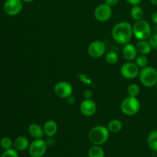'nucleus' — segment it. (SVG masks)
<instances>
[{"label":"nucleus","instance_id":"f257e3e1","mask_svg":"<svg viewBox=\"0 0 157 157\" xmlns=\"http://www.w3.org/2000/svg\"><path fill=\"white\" fill-rule=\"evenodd\" d=\"M133 35V26L127 21L118 22L112 29V37L118 44H127L131 40Z\"/></svg>","mask_w":157,"mask_h":157},{"label":"nucleus","instance_id":"f03ea898","mask_svg":"<svg viewBox=\"0 0 157 157\" xmlns=\"http://www.w3.org/2000/svg\"><path fill=\"white\" fill-rule=\"evenodd\" d=\"M110 137V131L107 127L98 125L94 127L88 133V139L94 145L101 146L105 144Z\"/></svg>","mask_w":157,"mask_h":157},{"label":"nucleus","instance_id":"7ed1b4c3","mask_svg":"<svg viewBox=\"0 0 157 157\" xmlns=\"http://www.w3.org/2000/svg\"><path fill=\"white\" fill-rule=\"evenodd\" d=\"M139 79L144 87H154L157 83V70L150 66L144 67L140 71Z\"/></svg>","mask_w":157,"mask_h":157},{"label":"nucleus","instance_id":"20e7f679","mask_svg":"<svg viewBox=\"0 0 157 157\" xmlns=\"http://www.w3.org/2000/svg\"><path fill=\"white\" fill-rule=\"evenodd\" d=\"M140 102L136 98L127 97L124 98L121 104V110L126 116H134L140 110Z\"/></svg>","mask_w":157,"mask_h":157},{"label":"nucleus","instance_id":"39448f33","mask_svg":"<svg viewBox=\"0 0 157 157\" xmlns=\"http://www.w3.org/2000/svg\"><path fill=\"white\" fill-rule=\"evenodd\" d=\"M133 35L139 40H148L152 35V29L148 21L140 19L133 25Z\"/></svg>","mask_w":157,"mask_h":157},{"label":"nucleus","instance_id":"423d86ee","mask_svg":"<svg viewBox=\"0 0 157 157\" xmlns=\"http://www.w3.org/2000/svg\"><path fill=\"white\" fill-rule=\"evenodd\" d=\"M47 143L42 139H35L30 144L29 153L32 157H42L47 150Z\"/></svg>","mask_w":157,"mask_h":157},{"label":"nucleus","instance_id":"0eeeda50","mask_svg":"<svg viewBox=\"0 0 157 157\" xmlns=\"http://www.w3.org/2000/svg\"><path fill=\"white\" fill-rule=\"evenodd\" d=\"M121 74L126 79H134L139 76L140 67L132 61H128L123 64L121 67Z\"/></svg>","mask_w":157,"mask_h":157},{"label":"nucleus","instance_id":"6e6552de","mask_svg":"<svg viewBox=\"0 0 157 157\" xmlns=\"http://www.w3.org/2000/svg\"><path fill=\"white\" fill-rule=\"evenodd\" d=\"M54 91L58 98L67 99L73 94V87L67 81H59L55 85Z\"/></svg>","mask_w":157,"mask_h":157},{"label":"nucleus","instance_id":"1a4fd4ad","mask_svg":"<svg viewBox=\"0 0 157 157\" xmlns=\"http://www.w3.org/2000/svg\"><path fill=\"white\" fill-rule=\"evenodd\" d=\"M113 11H112V7L109 6L106 3L104 4H100L94 9V15L95 18L98 21H107L111 18Z\"/></svg>","mask_w":157,"mask_h":157},{"label":"nucleus","instance_id":"9d476101","mask_svg":"<svg viewBox=\"0 0 157 157\" xmlns=\"http://www.w3.org/2000/svg\"><path fill=\"white\" fill-rule=\"evenodd\" d=\"M4 11L7 15L15 16L22 11V0H6L4 3Z\"/></svg>","mask_w":157,"mask_h":157},{"label":"nucleus","instance_id":"9b49d317","mask_svg":"<svg viewBox=\"0 0 157 157\" xmlns=\"http://www.w3.org/2000/svg\"><path fill=\"white\" fill-rule=\"evenodd\" d=\"M105 44L102 41H100V40H96V41H92L89 44L88 48H87L89 55L94 58H101L105 53Z\"/></svg>","mask_w":157,"mask_h":157},{"label":"nucleus","instance_id":"f8f14e48","mask_svg":"<svg viewBox=\"0 0 157 157\" xmlns=\"http://www.w3.org/2000/svg\"><path fill=\"white\" fill-rule=\"evenodd\" d=\"M81 113L85 117H92L97 112V104L92 99H84L80 106Z\"/></svg>","mask_w":157,"mask_h":157},{"label":"nucleus","instance_id":"ddd939ff","mask_svg":"<svg viewBox=\"0 0 157 157\" xmlns=\"http://www.w3.org/2000/svg\"><path fill=\"white\" fill-rule=\"evenodd\" d=\"M137 50H136V46L133 44L127 43L123 48V56L127 61H132L136 59L137 57Z\"/></svg>","mask_w":157,"mask_h":157},{"label":"nucleus","instance_id":"4468645a","mask_svg":"<svg viewBox=\"0 0 157 157\" xmlns=\"http://www.w3.org/2000/svg\"><path fill=\"white\" fill-rule=\"evenodd\" d=\"M43 130H44V135L48 137H52L55 136L58 131V124L53 120H49L44 123L43 126Z\"/></svg>","mask_w":157,"mask_h":157},{"label":"nucleus","instance_id":"2eb2a0df","mask_svg":"<svg viewBox=\"0 0 157 157\" xmlns=\"http://www.w3.org/2000/svg\"><path fill=\"white\" fill-rule=\"evenodd\" d=\"M28 131H29V135L35 139H42L44 135L43 127L37 124H31L29 127Z\"/></svg>","mask_w":157,"mask_h":157},{"label":"nucleus","instance_id":"dca6fc26","mask_svg":"<svg viewBox=\"0 0 157 157\" xmlns=\"http://www.w3.org/2000/svg\"><path fill=\"white\" fill-rule=\"evenodd\" d=\"M29 141L28 138L25 136H18L15 140L13 143V147L17 151H24L29 147Z\"/></svg>","mask_w":157,"mask_h":157},{"label":"nucleus","instance_id":"f3484780","mask_svg":"<svg viewBox=\"0 0 157 157\" xmlns=\"http://www.w3.org/2000/svg\"><path fill=\"white\" fill-rule=\"evenodd\" d=\"M136 50H137L138 53L140 55H147L151 52L152 47L150 45V42L147 40H140L137 43H136Z\"/></svg>","mask_w":157,"mask_h":157},{"label":"nucleus","instance_id":"a211bd4d","mask_svg":"<svg viewBox=\"0 0 157 157\" xmlns=\"http://www.w3.org/2000/svg\"><path fill=\"white\" fill-rule=\"evenodd\" d=\"M123 128V124L120 120L113 119L111 120L107 124V129L110 133H119Z\"/></svg>","mask_w":157,"mask_h":157},{"label":"nucleus","instance_id":"6ab92c4d","mask_svg":"<svg viewBox=\"0 0 157 157\" xmlns=\"http://www.w3.org/2000/svg\"><path fill=\"white\" fill-rule=\"evenodd\" d=\"M105 153L101 146L94 145L88 150V157H104Z\"/></svg>","mask_w":157,"mask_h":157},{"label":"nucleus","instance_id":"aec40b11","mask_svg":"<svg viewBox=\"0 0 157 157\" xmlns=\"http://www.w3.org/2000/svg\"><path fill=\"white\" fill-rule=\"evenodd\" d=\"M149 147L153 151L157 152V130L152 131L147 137Z\"/></svg>","mask_w":157,"mask_h":157},{"label":"nucleus","instance_id":"412c9836","mask_svg":"<svg viewBox=\"0 0 157 157\" xmlns=\"http://www.w3.org/2000/svg\"><path fill=\"white\" fill-rule=\"evenodd\" d=\"M144 14V10L140 6H133L132 7L131 11H130V15H131L132 18L135 21L143 19Z\"/></svg>","mask_w":157,"mask_h":157},{"label":"nucleus","instance_id":"4be33fe9","mask_svg":"<svg viewBox=\"0 0 157 157\" xmlns=\"http://www.w3.org/2000/svg\"><path fill=\"white\" fill-rule=\"evenodd\" d=\"M140 93V87L136 84H131L127 87V94L130 97L136 98Z\"/></svg>","mask_w":157,"mask_h":157},{"label":"nucleus","instance_id":"5701e85b","mask_svg":"<svg viewBox=\"0 0 157 157\" xmlns=\"http://www.w3.org/2000/svg\"><path fill=\"white\" fill-rule=\"evenodd\" d=\"M118 59H119L118 55L114 52H108L105 56L106 62L110 65H113V64H116L118 61Z\"/></svg>","mask_w":157,"mask_h":157},{"label":"nucleus","instance_id":"b1692460","mask_svg":"<svg viewBox=\"0 0 157 157\" xmlns=\"http://www.w3.org/2000/svg\"><path fill=\"white\" fill-rule=\"evenodd\" d=\"M135 63L140 68H144L148 65V58H147V55H140L135 59Z\"/></svg>","mask_w":157,"mask_h":157},{"label":"nucleus","instance_id":"393cba45","mask_svg":"<svg viewBox=\"0 0 157 157\" xmlns=\"http://www.w3.org/2000/svg\"><path fill=\"white\" fill-rule=\"evenodd\" d=\"M13 141L11 138L7 137H3L2 139L0 141V146H1L2 148L5 150H9V149H12V147H13Z\"/></svg>","mask_w":157,"mask_h":157},{"label":"nucleus","instance_id":"a878e982","mask_svg":"<svg viewBox=\"0 0 157 157\" xmlns=\"http://www.w3.org/2000/svg\"><path fill=\"white\" fill-rule=\"evenodd\" d=\"M1 157H19L18 156V152L16 150L14 149H9V150H5L2 154Z\"/></svg>","mask_w":157,"mask_h":157},{"label":"nucleus","instance_id":"bb28decb","mask_svg":"<svg viewBox=\"0 0 157 157\" xmlns=\"http://www.w3.org/2000/svg\"><path fill=\"white\" fill-rule=\"evenodd\" d=\"M148 41L150 42L152 48L154 49V50H157V33L152 35L148 39Z\"/></svg>","mask_w":157,"mask_h":157},{"label":"nucleus","instance_id":"cd10ccee","mask_svg":"<svg viewBox=\"0 0 157 157\" xmlns=\"http://www.w3.org/2000/svg\"><path fill=\"white\" fill-rule=\"evenodd\" d=\"M119 2V0H105V3L107 5H108L110 7H113V6H117Z\"/></svg>","mask_w":157,"mask_h":157},{"label":"nucleus","instance_id":"c85d7f7f","mask_svg":"<svg viewBox=\"0 0 157 157\" xmlns=\"http://www.w3.org/2000/svg\"><path fill=\"white\" fill-rule=\"evenodd\" d=\"M84 97L85 99H91L92 97H93V93H92L91 90H87L84 91Z\"/></svg>","mask_w":157,"mask_h":157},{"label":"nucleus","instance_id":"c756f323","mask_svg":"<svg viewBox=\"0 0 157 157\" xmlns=\"http://www.w3.org/2000/svg\"><path fill=\"white\" fill-rule=\"evenodd\" d=\"M126 2L133 6H139V5L141 3V2H142V0H126Z\"/></svg>","mask_w":157,"mask_h":157},{"label":"nucleus","instance_id":"7c9ffc66","mask_svg":"<svg viewBox=\"0 0 157 157\" xmlns=\"http://www.w3.org/2000/svg\"><path fill=\"white\" fill-rule=\"evenodd\" d=\"M152 21L154 24L157 25V11L153 12V15H152Z\"/></svg>","mask_w":157,"mask_h":157},{"label":"nucleus","instance_id":"2f4dec72","mask_svg":"<svg viewBox=\"0 0 157 157\" xmlns=\"http://www.w3.org/2000/svg\"><path fill=\"white\" fill-rule=\"evenodd\" d=\"M67 102L69 103L70 104H75V98L74 97H72V95L71 97H69L68 98H67Z\"/></svg>","mask_w":157,"mask_h":157},{"label":"nucleus","instance_id":"473e14b6","mask_svg":"<svg viewBox=\"0 0 157 157\" xmlns=\"http://www.w3.org/2000/svg\"><path fill=\"white\" fill-rule=\"evenodd\" d=\"M150 2L153 5H155V6H157V0H150Z\"/></svg>","mask_w":157,"mask_h":157},{"label":"nucleus","instance_id":"72a5a7b5","mask_svg":"<svg viewBox=\"0 0 157 157\" xmlns=\"http://www.w3.org/2000/svg\"><path fill=\"white\" fill-rule=\"evenodd\" d=\"M35 0H22V2H34Z\"/></svg>","mask_w":157,"mask_h":157},{"label":"nucleus","instance_id":"f704fd0d","mask_svg":"<svg viewBox=\"0 0 157 157\" xmlns=\"http://www.w3.org/2000/svg\"><path fill=\"white\" fill-rule=\"evenodd\" d=\"M156 88H157V83H156Z\"/></svg>","mask_w":157,"mask_h":157}]
</instances>
